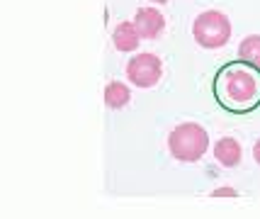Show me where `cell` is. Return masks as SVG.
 <instances>
[{"instance_id": "6da1fadb", "label": "cell", "mask_w": 260, "mask_h": 219, "mask_svg": "<svg viewBox=\"0 0 260 219\" xmlns=\"http://www.w3.org/2000/svg\"><path fill=\"white\" fill-rule=\"evenodd\" d=\"M212 92L226 112L250 115L260 107V69L243 58H234L216 71Z\"/></svg>"}, {"instance_id": "7a4b0ae2", "label": "cell", "mask_w": 260, "mask_h": 219, "mask_svg": "<svg viewBox=\"0 0 260 219\" xmlns=\"http://www.w3.org/2000/svg\"><path fill=\"white\" fill-rule=\"evenodd\" d=\"M209 149V134L197 122H182L168 134V151L175 161L197 163Z\"/></svg>"}, {"instance_id": "3957f363", "label": "cell", "mask_w": 260, "mask_h": 219, "mask_svg": "<svg viewBox=\"0 0 260 219\" xmlns=\"http://www.w3.org/2000/svg\"><path fill=\"white\" fill-rule=\"evenodd\" d=\"M192 37L202 49H221L231 39V20L219 10H204L194 17Z\"/></svg>"}, {"instance_id": "277c9868", "label": "cell", "mask_w": 260, "mask_h": 219, "mask_svg": "<svg viewBox=\"0 0 260 219\" xmlns=\"http://www.w3.org/2000/svg\"><path fill=\"white\" fill-rule=\"evenodd\" d=\"M163 76V61L151 51H139L126 61V78L136 88H153Z\"/></svg>"}, {"instance_id": "5b68a950", "label": "cell", "mask_w": 260, "mask_h": 219, "mask_svg": "<svg viewBox=\"0 0 260 219\" xmlns=\"http://www.w3.org/2000/svg\"><path fill=\"white\" fill-rule=\"evenodd\" d=\"M134 27L141 35V39H158L166 29V17L156 8H139L134 15Z\"/></svg>"}, {"instance_id": "8992f818", "label": "cell", "mask_w": 260, "mask_h": 219, "mask_svg": "<svg viewBox=\"0 0 260 219\" xmlns=\"http://www.w3.org/2000/svg\"><path fill=\"white\" fill-rule=\"evenodd\" d=\"M112 44L117 51H122V54H132L139 49L141 44V35L136 32L134 22H119L114 27L112 32Z\"/></svg>"}, {"instance_id": "52a82bcc", "label": "cell", "mask_w": 260, "mask_h": 219, "mask_svg": "<svg viewBox=\"0 0 260 219\" xmlns=\"http://www.w3.org/2000/svg\"><path fill=\"white\" fill-rule=\"evenodd\" d=\"M241 156H243V149L234 137H221L214 144V159L224 168H236L241 163Z\"/></svg>"}, {"instance_id": "ba28073f", "label": "cell", "mask_w": 260, "mask_h": 219, "mask_svg": "<svg viewBox=\"0 0 260 219\" xmlns=\"http://www.w3.org/2000/svg\"><path fill=\"white\" fill-rule=\"evenodd\" d=\"M132 100V90H129V85L122 81H110L105 85V105L110 107V110H122L126 107Z\"/></svg>"}, {"instance_id": "9c48e42d", "label": "cell", "mask_w": 260, "mask_h": 219, "mask_svg": "<svg viewBox=\"0 0 260 219\" xmlns=\"http://www.w3.org/2000/svg\"><path fill=\"white\" fill-rule=\"evenodd\" d=\"M238 58L260 69V35H248L238 44Z\"/></svg>"}, {"instance_id": "30bf717a", "label": "cell", "mask_w": 260, "mask_h": 219, "mask_svg": "<svg viewBox=\"0 0 260 219\" xmlns=\"http://www.w3.org/2000/svg\"><path fill=\"white\" fill-rule=\"evenodd\" d=\"M212 195L214 197H234V195H238V193H236V187H214Z\"/></svg>"}, {"instance_id": "8fae6325", "label": "cell", "mask_w": 260, "mask_h": 219, "mask_svg": "<svg viewBox=\"0 0 260 219\" xmlns=\"http://www.w3.org/2000/svg\"><path fill=\"white\" fill-rule=\"evenodd\" d=\"M253 159H255V163L260 166V137H258V141L253 144Z\"/></svg>"}, {"instance_id": "7c38bea8", "label": "cell", "mask_w": 260, "mask_h": 219, "mask_svg": "<svg viewBox=\"0 0 260 219\" xmlns=\"http://www.w3.org/2000/svg\"><path fill=\"white\" fill-rule=\"evenodd\" d=\"M148 3H153V5H166L168 0H148Z\"/></svg>"}]
</instances>
